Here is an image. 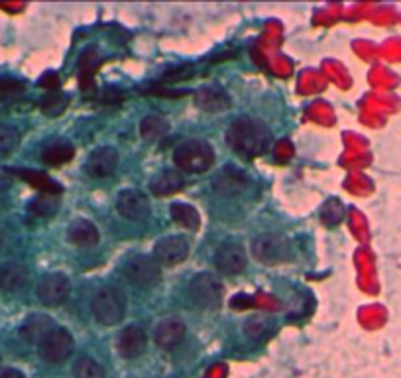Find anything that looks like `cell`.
I'll return each mask as SVG.
<instances>
[{
  "label": "cell",
  "instance_id": "1",
  "mask_svg": "<svg viewBox=\"0 0 401 378\" xmlns=\"http://www.w3.org/2000/svg\"><path fill=\"white\" fill-rule=\"evenodd\" d=\"M272 132L262 120L237 119L227 130V144L237 154L246 158L262 156L272 146Z\"/></svg>",
  "mask_w": 401,
  "mask_h": 378
},
{
  "label": "cell",
  "instance_id": "2",
  "mask_svg": "<svg viewBox=\"0 0 401 378\" xmlns=\"http://www.w3.org/2000/svg\"><path fill=\"white\" fill-rule=\"evenodd\" d=\"M91 312L100 325H116L126 315V295L114 286L99 288L91 297Z\"/></svg>",
  "mask_w": 401,
  "mask_h": 378
},
{
  "label": "cell",
  "instance_id": "3",
  "mask_svg": "<svg viewBox=\"0 0 401 378\" xmlns=\"http://www.w3.org/2000/svg\"><path fill=\"white\" fill-rule=\"evenodd\" d=\"M175 166L187 174H203L215 162V150L205 140H185L174 152Z\"/></svg>",
  "mask_w": 401,
  "mask_h": 378
},
{
  "label": "cell",
  "instance_id": "4",
  "mask_svg": "<svg viewBox=\"0 0 401 378\" xmlns=\"http://www.w3.org/2000/svg\"><path fill=\"white\" fill-rule=\"evenodd\" d=\"M250 252L260 264L265 266H275L282 264L292 256V242L287 237L277 235V232H264L258 235L252 244H250Z\"/></svg>",
  "mask_w": 401,
  "mask_h": 378
},
{
  "label": "cell",
  "instance_id": "5",
  "mask_svg": "<svg viewBox=\"0 0 401 378\" xmlns=\"http://www.w3.org/2000/svg\"><path fill=\"white\" fill-rule=\"evenodd\" d=\"M124 278L138 290H154L162 282V268L152 256H134L124 264Z\"/></svg>",
  "mask_w": 401,
  "mask_h": 378
},
{
  "label": "cell",
  "instance_id": "6",
  "mask_svg": "<svg viewBox=\"0 0 401 378\" xmlns=\"http://www.w3.org/2000/svg\"><path fill=\"white\" fill-rule=\"evenodd\" d=\"M75 341L71 333L64 327H54L42 341L37 343V355L46 360L47 365H59L71 357Z\"/></svg>",
  "mask_w": 401,
  "mask_h": 378
},
{
  "label": "cell",
  "instance_id": "7",
  "mask_svg": "<svg viewBox=\"0 0 401 378\" xmlns=\"http://www.w3.org/2000/svg\"><path fill=\"white\" fill-rule=\"evenodd\" d=\"M189 292H191L195 304L200 307H217L225 295V286H222L220 278L210 272H203L193 278L189 284Z\"/></svg>",
  "mask_w": 401,
  "mask_h": 378
},
{
  "label": "cell",
  "instance_id": "8",
  "mask_svg": "<svg viewBox=\"0 0 401 378\" xmlns=\"http://www.w3.org/2000/svg\"><path fill=\"white\" fill-rule=\"evenodd\" d=\"M69 292H71V282L61 272L46 274L37 284V300L47 307H57L64 304Z\"/></svg>",
  "mask_w": 401,
  "mask_h": 378
},
{
  "label": "cell",
  "instance_id": "9",
  "mask_svg": "<svg viewBox=\"0 0 401 378\" xmlns=\"http://www.w3.org/2000/svg\"><path fill=\"white\" fill-rule=\"evenodd\" d=\"M187 256H189V242L179 235L164 237L154 244V259L160 266L162 264L164 266L181 264L183 260H187Z\"/></svg>",
  "mask_w": 401,
  "mask_h": 378
},
{
  "label": "cell",
  "instance_id": "10",
  "mask_svg": "<svg viewBox=\"0 0 401 378\" xmlns=\"http://www.w3.org/2000/svg\"><path fill=\"white\" fill-rule=\"evenodd\" d=\"M248 264V252L238 242H225L215 252V266L227 276H237L244 272Z\"/></svg>",
  "mask_w": 401,
  "mask_h": 378
},
{
  "label": "cell",
  "instance_id": "11",
  "mask_svg": "<svg viewBox=\"0 0 401 378\" xmlns=\"http://www.w3.org/2000/svg\"><path fill=\"white\" fill-rule=\"evenodd\" d=\"M250 184H252L250 175H248L244 170L234 166L222 167L219 174L213 177V189H215V194L227 195V197H232V195L246 191Z\"/></svg>",
  "mask_w": 401,
  "mask_h": 378
},
{
  "label": "cell",
  "instance_id": "12",
  "mask_svg": "<svg viewBox=\"0 0 401 378\" xmlns=\"http://www.w3.org/2000/svg\"><path fill=\"white\" fill-rule=\"evenodd\" d=\"M116 211L128 221H144L150 215V199L138 189H124L116 197Z\"/></svg>",
  "mask_w": 401,
  "mask_h": 378
},
{
  "label": "cell",
  "instance_id": "13",
  "mask_svg": "<svg viewBox=\"0 0 401 378\" xmlns=\"http://www.w3.org/2000/svg\"><path fill=\"white\" fill-rule=\"evenodd\" d=\"M119 167V152L112 146H100L92 150L87 164H85V172L95 179H102L114 174V170Z\"/></svg>",
  "mask_w": 401,
  "mask_h": 378
},
{
  "label": "cell",
  "instance_id": "14",
  "mask_svg": "<svg viewBox=\"0 0 401 378\" xmlns=\"http://www.w3.org/2000/svg\"><path fill=\"white\" fill-rule=\"evenodd\" d=\"M148 347V337L142 327L128 325L119 335V353L124 359H136Z\"/></svg>",
  "mask_w": 401,
  "mask_h": 378
},
{
  "label": "cell",
  "instance_id": "15",
  "mask_svg": "<svg viewBox=\"0 0 401 378\" xmlns=\"http://www.w3.org/2000/svg\"><path fill=\"white\" fill-rule=\"evenodd\" d=\"M187 335V327L185 323L179 319H164L162 323H157L154 333V339L157 343V347L169 350L175 349L177 345H181L183 339Z\"/></svg>",
  "mask_w": 401,
  "mask_h": 378
},
{
  "label": "cell",
  "instance_id": "16",
  "mask_svg": "<svg viewBox=\"0 0 401 378\" xmlns=\"http://www.w3.org/2000/svg\"><path fill=\"white\" fill-rule=\"evenodd\" d=\"M54 329V321H52V317H47V315H42V314H34L28 317L26 321L20 325L18 329V335L20 339L24 343H30V345H37V343L42 341L44 337H46L47 333Z\"/></svg>",
  "mask_w": 401,
  "mask_h": 378
},
{
  "label": "cell",
  "instance_id": "17",
  "mask_svg": "<svg viewBox=\"0 0 401 378\" xmlns=\"http://www.w3.org/2000/svg\"><path fill=\"white\" fill-rule=\"evenodd\" d=\"M195 105L205 112H222L230 109V97L220 87H203L195 95Z\"/></svg>",
  "mask_w": 401,
  "mask_h": 378
},
{
  "label": "cell",
  "instance_id": "18",
  "mask_svg": "<svg viewBox=\"0 0 401 378\" xmlns=\"http://www.w3.org/2000/svg\"><path fill=\"white\" fill-rule=\"evenodd\" d=\"M99 229L95 227V223L87 221V219H75L67 227V240L75 247L89 249V247H95L99 242Z\"/></svg>",
  "mask_w": 401,
  "mask_h": 378
},
{
  "label": "cell",
  "instance_id": "19",
  "mask_svg": "<svg viewBox=\"0 0 401 378\" xmlns=\"http://www.w3.org/2000/svg\"><path fill=\"white\" fill-rule=\"evenodd\" d=\"M30 272L24 264L18 262H8L4 266H0V290L2 292H18L28 284Z\"/></svg>",
  "mask_w": 401,
  "mask_h": 378
},
{
  "label": "cell",
  "instance_id": "20",
  "mask_svg": "<svg viewBox=\"0 0 401 378\" xmlns=\"http://www.w3.org/2000/svg\"><path fill=\"white\" fill-rule=\"evenodd\" d=\"M185 185V177L175 170H164L162 174H157L150 182V191L157 197H165V195H174L181 191Z\"/></svg>",
  "mask_w": 401,
  "mask_h": 378
},
{
  "label": "cell",
  "instance_id": "21",
  "mask_svg": "<svg viewBox=\"0 0 401 378\" xmlns=\"http://www.w3.org/2000/svg\"><path fill=\"white\" fill-rule=\"evenodd\" d=\"M169 213H172V219H174L175 225L185 229V231H197L200 227V215L193 205L174 203Z\"/></svg>",
  "mask_w": 401,
  "mask_h": 378
},
{
  "label": "cell",
  "instance_id": "22",
  "mask_svg": "<svg viewBox=\"0 0 401 378\" xmlns=\"http://www.w3.org/2000/svg\"><path fill=\"white\" fill-rule=\"evenodd\" d=\"M75 154V148L67 142V140H54L49 142L44 152H42V160L49 164V166H59L69 162Z\"/></svg>",
  "mask_w": 401,
  "mask_h": 378
},
{
  "label": "cell",
  "instance_id": "23",
  "mask_svg": "<svg viewBox=\"0 0 401 378\" xmlns=\"http://www.w3.org/2000/svg\"><path fill=\"white\" fill-rule=\"evenodd\" d=\"M167 132H169V122L164 117H160V114H148L140 122V134L148 142L164 138Z\"/></svg>",
  "mask_w": 401,
  "mask_h": 378
},
{
  "label": "cell",
  "instance_id": "24",
  "mask_svg": "<svg viewBox=\"0 0 401 378\" xmlns=\"http://www.w3.org/2000/svg\"><path fill=\"white\" fill-rule=\"evenodd\" d=\"M61 201H59V195L57 194H40L36 195L30 205H28V211L37 217H52L55 213L59 211Z\"/></svg>",
  "mask_w": 401,
  "mask_h": 378
},
{
  "label": "cell",
  "instance_id": "25",
  "mask_svg": "<svg viewBox=\"0 0 401 378\" xmlns=\"http://www.w3.org/2000/svg\"><path fill=\"white\" fill-rule=\"evenodd\" d=\"M270 331H272V321L268 317H264V315H254V317H250L244 323V335H246L248 339L260 341Z\"/></svg>",
  "mask_w": 401,
  "mask_h": 378
},
{
  "label": "cell",
  "instance_id": "26",
  "mask_svg": "<svg viewBox=\"0 0 401 378\" xmlns=\"http://www.w3.org/2000/svg\"><path fill=\"white\" fill-rule=\"evenodd\" d=\"M73 377L75 378H107L104 370L99 362L91 357H81L73 365Z\"/></svg>",
  "mask_w": 401,
  "mask_h": 378
},
{
  "label": "cell",
  "instance_id": "27",
  "mask_svg": "<svg viewBox=\"0 0 401 378\" xmlns=\"http://www.w3.org/2000/svg\"><path fill=\"white\" fill-rule=\"evenodd\" d=\"M342 219H345V207L338 199H328L327 203L321 207V221L325 227H337Z\"/></svg>",
  "mask_w": 401,
  "mask_h": 378
},
{
  "label": "cell",
  "instance_id": "28",
  "mask_svg": "<svg viewBox=\"0 0 401 378\" xmlns=\"http://www.w3.org/2000/svg\"><path fill=\"white\" fill-rule=\"evenodd\" d=\"M20 144L18 130L10 124H0V156L12 154Z\"/></svg>",
  "mask_w": 401,
  "mask_h": 378
},
{
  "label": "cell",
  "instance_id": "29",
  "mask_svg": "<svg viewBox=\"0 0 401 378\" xmlns=\"http://www.w3.org/2000/svg\"><path fill=\"white\" fill-rule=\"evenodd\" d=\"M40 109L47 117H59L61 112L67 109V97L64 95H57V93H52V95H46L42 102H40Z\"/></svg>",
  "mask_w": 401,
  "mask_h": 378
},
{
  "label": "cell",
  "instance_id": "30",
  "mask_svg": "<svg viewBox=\"0 0 401 378\" xmlns=\"http://www.w3.org/2000/svg\"><path fill=\"white\" fill-rule=\"evenodd\" d=\"M26 89V85L18 81V79H12V77H0V101H6V99H14L22 95Z\"/></svg>",
  "mask_w": 401,
  "mask_h": 378
},
{
  "label": "cell",
  "instance_id": "31",
  "mask_svg": "<svg viewBox=\"0 0 401 378\" xmlns=\"http://www.w3.org/2000/svg\"><path fill=\"white\" fill-rule=\"evenodd\" d=\"M0 378H26V377L16 369H2L0 370Z\"/></svg>",
  "mask_w": 401,
  "mask_h": 378
},
{
  "label": "cell",
  "instance_id": "32",
  "mask_svg": "<svg viewBox=\"0 0 401 378\" xmlns=\"http://www.w3.org/2000/svg\"><path fill=\"white\" fill-rule=\"evenodd\" d=\"M0 8L8 10V12H20L24 6H22V4H16V6H10V4H0Z\"/></svg>",
  "mask_w": 401,
  "mask_h": 378
}]
</instances>
